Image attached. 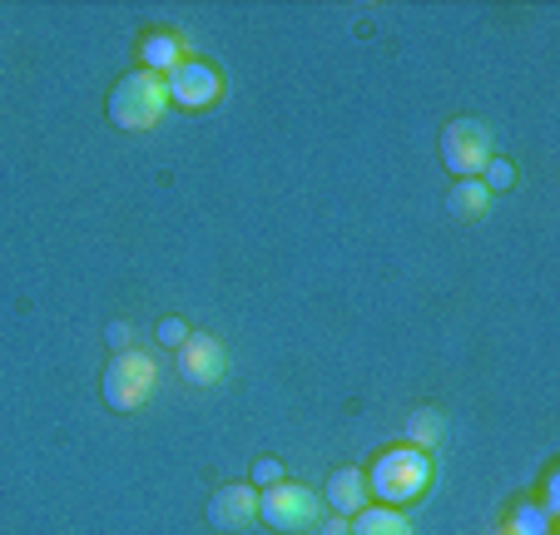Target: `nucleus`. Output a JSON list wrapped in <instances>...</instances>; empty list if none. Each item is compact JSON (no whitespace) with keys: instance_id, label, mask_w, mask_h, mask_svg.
Here are the masks:
<instances>
[{"instance_id":"nucleus-1","label":"nucleus","mask_w":560,"mask_h":535,"mask_svg":"<svg viewBox=\"0 0 560 535\" xmlns=\"http://www.w3.org/2000/svg\"><path fill=\"white\" fill-rule=\"evenodd\" d=\"M109 125L125 129V135H139V129H154L170 109V90H164V74L149 70H125L115 84H109Z\"/></svg>"},{"instance_id":"nucleus-2","label":"nucleus","mask_w":560,"mask_h":535,"mask_svg":"<svg viewBox=\"0 0 560 535\" xmlns=\"http://www.w3.org/2000/svg\"><path fill=\"white\" fill-rule=\"evenodd\" d=\"M427 481H432V456L417 446H392L372 462L368 496H377V505H407L427 491Z\"/></svg>"},{"instance_id":"nucleus-3","label":"nucleus","mask_w":560,"mask_h":535,"mask_svg":"<svg viewBox=\"0 0 560 535\" xmlns=\"http://www.w3.org/2000/svg\"><path fill=\"white\" fill-rule=\"evenodd\" d=\"M159 387V368L149 352H115V362L105 368V402L115 411H139Z\"/></svg>"},{"instance_id":"nucleus-4","label":"nucleus","mask_w":560,"mask_h":535,"mask_svg":"<svg viewBox=\"0 0 560 535\" xmlns=\"http://www.w3.org/2000/svg\"><path fill=\"white\" fill-rule=\"evenodd\" d=\"M317 515H323V501L317 491H307L303 481H278L268 491H258V521L273 525V531H313Z\"/></svg>"},{"instance_id":"nucleus-5","label":"nucleus","mask_w":560,"mask_h":535,"mask_svg":"<svg viewBox=\"0 0 560 535\" xmlns=\"http://www.w3.org/2000/svg\"><path fill=\"white\" fill-rule=\"evenodd\" d=\"M442 164L452 168L456 178H481L491 164V125L481 119H452L442 129Z\"/></svg>"},{"instance_id":"nucleus-6","label":"nucleus","mask_w":560,"mask_h":535,"mask_svg":"<svg viewBox=\"0 0 560 535\" xmlns=\"http://www.w3.org/2000/svg\"><path fill=\"white\" fill-rule=\"evenodd\" d=\"M164 90H170V105H179V109H209L223 95V74L209 60H194L189 55L174 74H164Z\"/></svg>"},{"instance_id":"nucleus-7","label":"nucleus","mask_w":560,"mask_h":535,"mask_svg":"<svg viewBox=\"0 0 560 535\" xmlns=\"http://www.w3.org/2000/svg\"><path fill=\"white\" fill-rule=\"evenodd\" d=\"M223 372H229V352L219 337L189 333V342L179 347V377L194 387H213V382H223Z\"/></svg>"},{"instance_id":"nucleus-8","label":"nucleus","mask_w":560,"mask_h":535,"mask_svg":"<svg viewBox=\"0 0 560 535\" xmlns=\"http://www.w3.org/2000/svg\"><path fill=\"white\" fill-rule=\"evenodd\" d=\"M258 521V491L254 486H219L209 496V525L213 531H248Z\"/></svg>"},{"instance_id":"nucleus-9","label":"nucleus","mask_w":560,"mask_h":535,"mask_svg":"<svg viewBox=\"0 0 560 535\" xmlns=\"http://www.w3.org/2000/svg\"><path fill=\"white\" fill-rule=\"evenodd\" d=\"M323 496H328L332 515L352 521V515L372 501V496H368V472H362V466H338V472L328 476V491H323Z\"/></svg>"},{"instance_id":"nucleus-10","label":"nucleus","mask_w":560,"mask_h":535,"mask_svg":"<svg viewBox=\"0 0 560 535\" xmlns=\"http://www.w3.org/2000/svg\"><path fill=\"white\" fill-rule=\"evenodd\" d=\"M139 60H144L139 70H149V74H174L189 55H184V40L174 31H154L139 40Z\"/></svg>"},{"instance_id":"nucleus-11","label":"nucleus","mask_w":560,"mask_h":535,"mask_svg":"<svg viewBox=\"0 0 560 535\" xmlns=\"http://www.w3.org/2000/svg\"><path fill=\"white\" fill-rule=\"evenodd\" d=\"M491 209V189L481 184V178H456L452 194H446V213L462 223H476V219H487Z\"/></svg>"},{"instance_id":"nucleus-12","label":"nucleus","mask_w":560,"mask_h":535,"mask_svg":"<svg viewBox=\"0 0 560 535\" xmlns=\"http://www.w3.org/2000/svg\"><path fill=\"white\" fill-rule=\"evenodd\" d=\"M348 525L352 535H412V521L397 505H362Z\"/></svg>"},{"instance_id":"nucleus-13","label":"nucleus","mask_w":560,"mask_h":535,"mask_svg":"<svg viewBox=\"0 0 560 535\" xmlns=\"http://www.w3.org/2000/svg\"><path fill=\"white\" fill-rule=\"evenodd\" d=\"M446 437V411L442 407H422L407 417V446H417V452H432V446H442Z\"/></svg>"},{"instance_id":"nucleus-14","label":"nucleus","mask_w":560,"mask_h":535,"mask_svg":"<svg viewBox=\"0 0 560 535\" xmlns=\"http://www.w3.org/2000/svg\"><path fill=\"white\" fill-rule=\"evenodd\" d=\"M481 184H487L491 194H497V189H511V184H516V168H511L506 159H491L487 174H481Z\"/></svg>"},{"instance_id":"nucleus-15","label":"nucleus","mask_w":560,"mask_h":535,"mask_svg":"<svg viewBox=\"0 0 560 535\" xmlns=\"http://www.w3.org/2000/svg\"><path fill=\"white\" fill-rule=\"evenodd\" d=\"M159 342H164V347H184V342H189V323H184V317H164V323H159Z\"/></svg>"},{"instance_id":"nucleus-16","label":"nucleus","mask_w":560,"mask_h":535,"mask_svg":"<svg viewBox=\"0 0 560 535\" xmlns=\"http://www.w3.org/2000/svg\"><path fill=\"white\" fill-rule=\"evenodd\" d=\"M254 481L268 491V486H278V481H283V466H278V462H268V456H264V462L254 466Z\"/></svg>"},{"instance_id":"nucleus-17","label":"nucleus","mask_w":560,"mask_h":535,"mask_svg":"<svg viewBox=\"0 0 560 535\" xmlns=\"http://www.w3.org/2000/svg\"><path fill=\"white\" fill-rule=\"evenodd\" d=\"M109 347H115V352H129V342H135V327L129 323H109Z\"/></svg>"},{"instance_id":"nucleus-18","label":"nucleus","mask_w":560,"mask_h":535,"mask_svg":"<svg viewBox=\"0 0 560 535\" xmlns=\"http://www.w3.org/2000/svg\"><path fill=\"white\" fill-rule=\"evenodd\" d=\"M323 535H352V525H348V521H342V515H332V521H328V525H323Z\"/></svg>"},{"instance_id":"nucleus-19","label":"nucleus","mask_w":560,"mask_h":535,"mask_svg":"<svg viewBox=\"0 0 560 535\" xmlns=\"http://www.w3.org/2000/svg\"><path fill=\"white\" fill-rule=\"evenodd\" d=\"M497 535H516V531H511V525H501V531H497Z\"/></svg>"}]
</instances>
